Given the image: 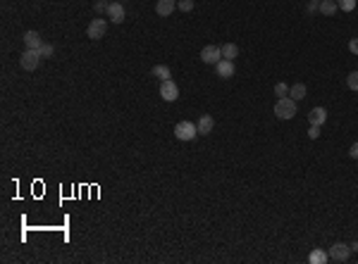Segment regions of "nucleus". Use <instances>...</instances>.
Masks as SVG:
<instances>
[{
	"label": "nucleus",
	"mask_w": 358,
	"mask_h": 264,
	"mask_svg": "<svg viewBox=\"0 0 358 264\" xmlns=\"http://www.w3.org/2000/svg\"><path fill=\"white\" fill-rule=\"evenodd\" d=\"M296 114V100L289 98V95H284V98H279L275 103V117L279 119H291Z\"/></svg>",
	"instance_id": "1"
},
{
	"label": "nucleus",
	"mask_w": 358,
	"mask_h": 264,
	"mask_svg": "<svg viewBox=\"0 0 358 264\" xmlns=\"http://www.w3.org/2000/svg\"><path fill=\"white\" fill-rule=\"evenodd\" d=\"M41 53L39 50H24L22 53V57H19V65H22V69H27V72H36L39 69V65H41Z\"/></svg>",
	"instance_id": "2"
},
{
	"label": "nucleus",
	"mask_w": 358,
	"mask_h": 264,
	"mask_svg": "<svg viewBox=\"0 0 358 264\" xmlns=\"http://www.w3.org/2000/svg\"><path fill=\"white\" fill-rule=\"evenodd\" d=\"M175 136H177L179 141H193L196 136H198V129H196V124L193 121H179L177 126H175Z\"/></svg>",
	"instance_id": "3"
},
{
	"label": "nucleus",
	"mask_w": 358,
	"mask_h": 264,
	"mask_svg": "<svg viewBox=\"0 0 358 264\" xmlns=\"http://www.w3.org/2000/svg\"><path fill=\"white\" fill-rule=\"evenodd\" d=\"M105 31H108V22L100 19V17H96V19H91V24H89V29H86V36H89L91 40H100L103 36H105Z\"/></svg>",
	"instance_id": "4"
},
{
	"label": "nucleus",
	"mask_w": 358,
	"mask_h": 264,
	"mask_svg": "<svg viewBox=\"0 0 358 264\" xmlns=\"http://www.w3.org/2000/svg\"><path fill=\"white\" fill-rule=\"evenodd\" d=\"M108 19H110L112 24H122L124 19H127V10H124V5L120 0L108 2Z\"/></svg>",
	"instance_id": "5"
},
{
	"label": "nucleus",
	"mask_w": 358,
	"mask_h": 264,
	"mask_svg": "<svg viewBox=\"0 0 358 264\" xmlns=\"http://www.w3.org/2000/svg\"><path fill=\"white\" fill-rule=\"evenodd\" d=\"M160 98H163L165 103H175L179 98V86L172 79L163 81V83H160Z\"/></svg>",
	"instance_id": "6"
},
{
	"label": "nucleus",
	"mask_w": 358,
	"mask_h": 264,
	"mask_svg": "<svg viewBox=\"0 0 358 264\" xmlns=\"http://www.w3.org/2000/svg\"><path fill=\"white\" fill-rule=\"evenodd\" d=\"M201 60H203L206 65H218L222 60V48L220 45H206V48L201 50Z\"/></svg>",
	"instance_id": "7"
},
{
	"label": "nucleus",
	"mask_w": 358,
	"mask_h": 264,
	"mask_svg": "<svg viewBox=\"0 0 358 264\" xmlns=\"http://www.w3.org/2000/svg\"><path fill=\"white\" fill-rule=\"evenodd\" d=\"M327 255H330V260H334V262H346L349 255H351V248H349L346 243H334Z\"/></svg>",
	"instance_id": "8"
},
{
	"label": "nucleus",
	"mask_w": 358,
	"mask_h": 264,
	"mask_svg": "<svg viewBox=\"0 0 358 264\" xmlns=\"http://www.w3.org/2000/svg\"><path fill=\"white\" fill-rule=\"evenodd\" d=\"M215 69H218V76H222V79H232L234 76V60H224L222 57L220 62L215 65Z\"/></svg>",
	"instance_id": "9"
},
{
	"label": "nucleus",
	"mask_w": 358,
	"mask_h": 264,
	"mask_svg": "<svg viewBox=\"0 0 358 264\" xmlns=\"http://www.w3.org/2000/svg\"><path fill=\"white\" fill-rule=\"evenodd\" d=\"M308 121H311L313 126H322V124L327 121V110H325V107H313V110L308 112Z\"/></svg>",
	"instance_id": "10"
},
{
	"label": "nucleus",
	"mask_w": 358,
	"mask_h": 264,
	"mask_svg": "<svg viewBox=\"0 0 358 264\" xmlns=\"http://www.w3.org/2000/svg\"><path fill=\"white\" fill-rule=\"evenodd\" d=\"M24 45H27L29 50H39L43 45L41 34H39V31H27V34H24Z\"/></svg>",
	"instance_id": "11"
},
{
	"label": "nucleus",
	"mask_w": 358,
	"mask_h": 264,
	"mask_svg": "<svg viewBox=\"0 0 358 264\" xmlns=\"http://www.w3.org/2000/svg\"><path fill=\"white\" fill-rule=\"evenodd\" d=\"M175 10H177V0H158V5H155V12L160 17H170Z\"/></svg>",
	"instance_id": "12"
},
{
	"label": "nucleus",
	"mask_w": 358,
	"mask_h": 264,
	"mask_svg": "<svg viewBox=\"0 0 358 264\" xmlns=\"http://www.w3.org/2000/svg\"><path fill=\"white\" fill-rule=\"evenodd\" d=\"M196 129H198V133H203V136H208V133L215 129V119L210 117V114H201V119H198V124H196Z\"/></svg>",
	"instance_id": "13"
},
{
	"label": "nucleus",
	"mask_w": 358,
	"mask_h": 264,
	"mask_svg": "<svg viewBox=\"0 0 358 264\" xmlns=\"http://www.w3.org/2000/svg\"><path fill=\"white\" fill-rule=\"evenodd\" d=\"M337 10H339L337 0H320V14L332 17V14H337Z\"/></svg>",
	"instance_id": "14"
},
{
	"label": "nucleus",
	"mask_w": 358,
	"mask_h": 264,
	"mask_svg": "<svg viewBox=\"0 0 358 264\" xmlns=\"http://www.w3.org/2000/svg\"><path fill=\"white\" fill-rule=\"evenodd\" d=\"M151 74H153V76H158L160 81H167L170 76H172V72H170V67H167V65H155L151 69Z\"/></svg>",
	"instance_id": "15"
},
{
	"label": "nucleus",
	"mask_w": 358,
	"mask_h": 264,
	"mask_svg": "<svg viewBox=\"0 0 358 264\" xmlns=\"http://www.w3.org/2000/svg\"><path fill=\"white\" fill-rule=\"evenodd\" d=\"M236 55H239V45L236 43H224L222 45V57L224 60H234Z\"/></svg>",
	"instance_id": "16"
},
{
	"label": "nucleus",
	"mask_w": 358,
	"mask_h": 264,
	"mask_svg": "<svg viewBox=\"0 0 358 264\" xmlns=\"http://www.w3.org/2000/svg\"><path fill=\"white\" fill-rule=\"evenodd\" d=\"M330 260V255L327 252H322V250H313L311 252V257H308V262L311 264H325Z\"/></svg>",
	"instance_id": "17"
},
{
	"label": "nucleus",
	"mask_w": 358,
	"mask_h": 264,
	"mask_svg": "<svg viewBox=\"0 0 358 264\" xmlns=\"http://www.w3.org/2000/svg\"><path fill=\"white\" fill-rule=\"evenodd\" d=\"M289 98H294V100H303L306 98V86L303 83H294L289 88Z\"/></svg>",
	"instance_id": "18"
},
{
	"label": "nucleus",
	"mask_w": 358,
	"mask_h": 264,
	"mask_svg": "<svg viewBox=\"0 0 358 264\" xmlns=\"http://www.w3.org/2000/svg\"><path fill=\"white\" fill-rule=\"evenodd\" d=\"M346 86H349L351 91H358V72H351V74L346 76Z\"/></svg>",
	"instance_id": "19"
},
{
	"label": "nucleus",
	"mask_w": 358,
	"mask_h": 264,
	"mask_svg": "<svg viewBox=\"0 0 358 264\" xmlns=\"http://www.w3.org/2000/svg\"><path fill=\"white\" fill-rule=\"evenodd\" d=\"M275 95H277V98H284V95H289V86H287L284 81H279V83L275 86Z\"/></svg>",
	"instance_id": "20"
},
{
	"label": "nucleus",
	"mask_w": 358,
	"mask_h": 264,
	"mask_svg": "<svg viewBox=\"0 0 358 264\" xmlns=\"http://www.w3.org/2000/svg\"><path fill=\"white\" fill-rule=\"evenodd\" d=\"M337 5H339V10H344V12H351V10L356 7V0H337Z\"/></svg>",
	"instance_id": "21"
},
{
	"label": "nucleus",
	"mask_w": 358,
	"mask_h": 264,
	"mask_svg": "<svg viewBox=\"0 0 358 264\" xmlns=\"http://www.w3.org/2000/svg\"><path fill=\"white\" fill-rule=\"evenodd\" d=\"M39 53H41V57H53V53H55V48H53L50 43H43L41 48H39Z\"/></svg>",
	"instance_id": "22"
},
{
	"label": "nucleus",
	"mask_w": 358,
	"mask_h": 264,
	"mask_svg": "<svg viewBox=\"0 0 358 264\" xmlns=\"http://www.w3.org/2000/svg\"><path fill=\"white\" fill-rule=\"evenodd\" d=\"M177 7L181 12H191L193 10V0H177Z\"/></svg>",
	"instance_id": "23"
},
{
	"label": "nucleus",
	"mask_w": 358,
	"mask_h": 264,
	"mask_svg": "<svg viewBox=\"0 0 358 264\" xmlns=\"http://www.w3.org/2000/svg\"><path fill=\"white\" fill-rule=\"evenodd\" d=\"M308 136H311V138L315 141L317 136H320V126H313V124H311V129H308Z\"/></svg>",
	"instance_id": "24"
},
{
	"label": "nucleus",
	"mask_w": 358,
	"mask_h": 264,
	"mask_svg": "<svg viewBox=\"0 0 358 264\" xmlns=\"http://www.w3.org/2000/svg\"><path fill=\"white\" fill-rule=\"evenodd\" d=\"M349 50H351L354 55H358V38H351V40H349Z\"/></svg>",
	"instance_id": "25"
},
{
	"label": "nucleus",
	"mask_w": 358,
	"mask_h": 264,
	"mask_svg": "<svg viewBox=\"0 0 358 264\" xmlns=\"http://www.w3.org/2000/svg\"><path fill=\"white\" fill-rule=\"evenodd\" d=\"M96 12H108V2H96Z\"/></svg>",
	"instance_id": "26"
},
{
	"label": "nucleus",
	"mask_w": 358,
	"mask_h": 264,
	"mask_svg": "<svg viewBox=\"0 0 358 264\" xmlns=\"http://www.w3.org/2000/svg\"><path fill=\"white\" fill-rule=\"evenodd\" d=\"M349 155H351L354 159H358V143H354V146H351V150H349Z\"/></svg>",
	"instance_id": "27"
},
{
	"label": "nucleus",
	"mask_w": 358,
	"mask_h": 264,
	"mask_svg": "<svg viewBox=\"0 0 358 264\" xmlns=\"http://www.w3.org/2000/svg\"><path fill=\"white\" fill-rule=\"evenodd\" d=\"M349 248H351V252H358V240H356V243H351Z\"/></svg>",
	"instance_id": "28"
},
{
	"label": "nucleus",
	"mask_w": 358,
	"mask_h": 264,
	"mask_svg": "<svg viewBox=\"0 0 358 264\" xmlns=\"http://www.w3.org/2000/svg\"><path fill=\"white\" fill-rule=\"evenodd\" d=\"M311 2H320V0H311Z\"/></svg>",
	"instance_id": "29"
}]
</instances>
